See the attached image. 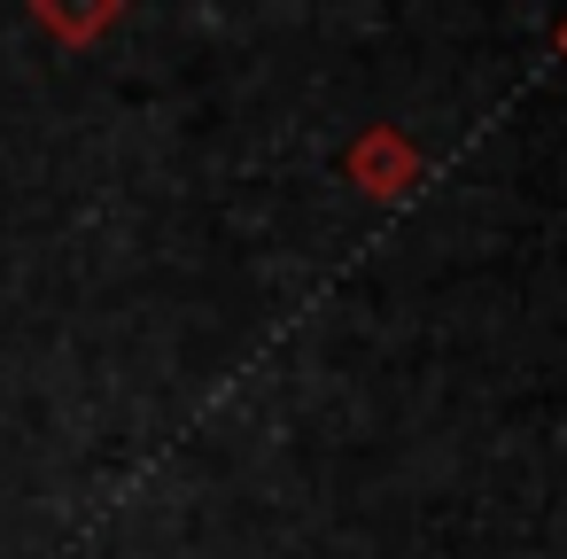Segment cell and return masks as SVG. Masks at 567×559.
I'll list each match as a JSON object with an SVG mask.
<instances>
[{"label":"cell","instance_id":"cell-1","mask_svg":"<svg viewBox=\"0 0 567 559\" xmlns=\"http://www.w3.org/2000/svg\"><path fill=\"white\" fill-rule=\"evenodd\" d=\"M412 172H420V156H412L389 125H373V133L350 148V179H358L365 195H381V203H389V195H404V187H412Z\"/></svg>","mask_w":567,"mask_h":559},{"label":"cell","instance_id":"cell-2","mask_svg":"<svg viewBox=\"0 0 567 559\" xmlns=\"http://www.w3.org/2000/svg\"><path fill=\"white\" fill-rule=\"evenodd\" d=\"M117 17H125L117 0H102V9H55V0H32V24H40L48 40H63V48H94Z\"/></svg>","mask_w":567,"mask_h":559},{"label":"cell","instance_id":"cell-3","mask_svg":"<svg viewBox=\"0 0 567 559\" xmlns=\"http://www.w3.org/2000/svg\"><path fill=\"white\" fill-rule=\"evenodd\" d=\"M551 40H559V63H567V24H559V32H551Z\"/></svg>","mask_w":567,"mask_h":559}]
</instances>
